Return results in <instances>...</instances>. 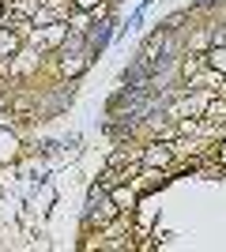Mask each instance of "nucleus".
I'll return each mask as SVG.
<instances>
[{"mask_svg":"<svg viewBox=\"0 0 226 252\" xmlns=\"http://www.w3.org/2000/svg\"><path fill=\"white\" fill-rule=\"evenodd\" d=\"M79 4H83V8H91V4H95V0H79Z\"/></svg>","mask_w":226,"mask_h":252,"instance_id":"nucleus-2","label":"nucleus"},{"mask_svg":"<svg viewBox=\"0 0 226 252\" xmlns=\"http://www.w3.org/2000/svg\"><path fill=\"white\" fill-rule=\"evenodd\" d=\"M211 64H215V68H226V49H215V53H211Z\"/></svg>","mask_w":226,"mask_h":252,"instance_id":"nucleus-1","label":"nucleus"}]
</instances>
